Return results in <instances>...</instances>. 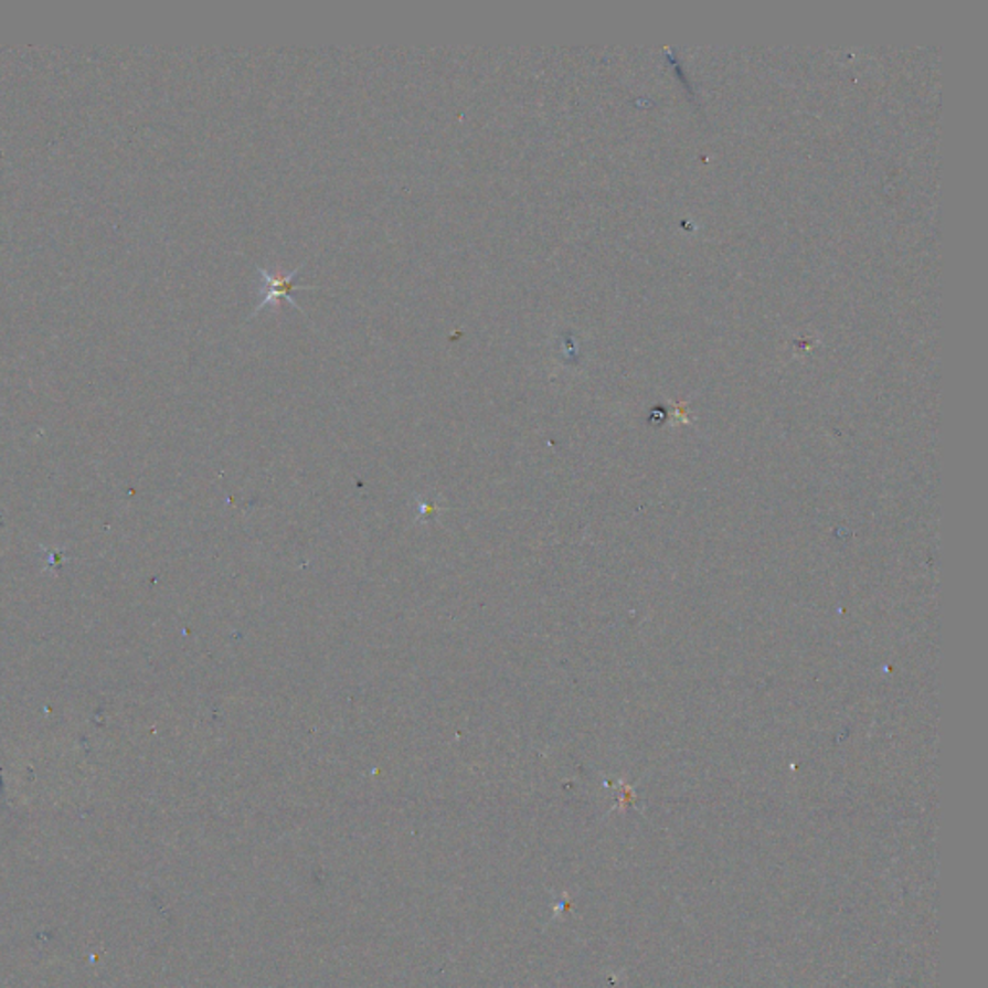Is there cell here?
Listing matches in <instances>:
<instances>
[{
    "label": "cell",
    "instance_id": "6da1fadb",
    "mask_svg": "<svg viewBox=\"0 0 988 988\" xmlns=\"http://www.w3.org/2000/svg\"><path fill=\"white\" fill-rule=\"evenodd\" d=\"M301 267H304V263H301L299 267L294 268V270H290V273H273V270L259 267L261 276H263V288H261L263 299H261L257 309H253L252 317L253 315L259 314L261 309H265V307L270 306V304H275L276 299H286L288 304H291L298 311H301L298 301L291 296V290H294V288H301V290H311V288H315V286H298V284L294 283V278H296V275L301 270Z\"/></svg>",
    "mask_w": 988,
    "mask_h": 988
}]
</instances>
